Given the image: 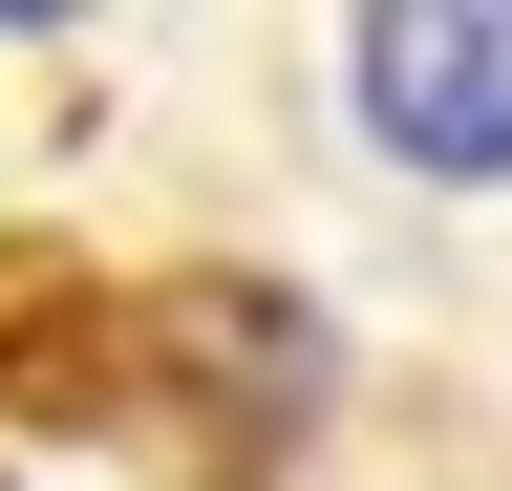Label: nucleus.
I'll use <instances>...</instances> for the list:
<instances>
[{
    "label": "nucleus",
    "instance_id": "obj_1",
    "mask_svg": "<svg viewBox=\"0 0 512 491\" xmlns=\"http://www.w3.org/2000/svg\"><path fill=\"white\" fill-rule=\"evenodd\" d=\"M342 129L427 214L512 193V0H384V22H342Z\"/></svg>",
    "mask_w": 512,
    "mask_h": 491
}]
</instances>
